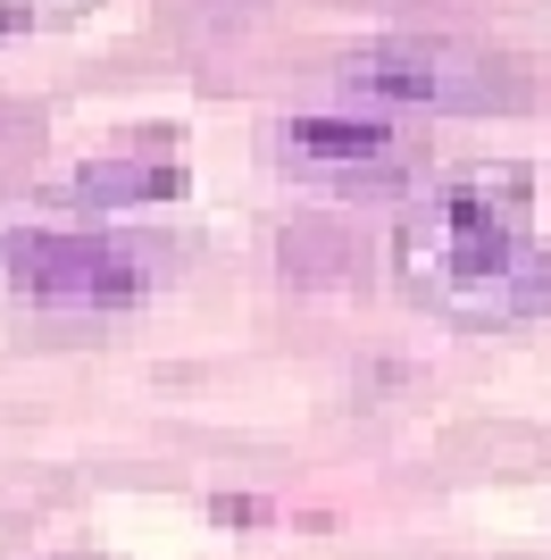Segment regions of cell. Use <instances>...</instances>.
<instances>
[{"mask_svg":"<svg viewBox=\"0 0 551 560\" xmlns=\"http://www.w3.org/2000/svg\"><path fill=\"white\" fill-rule=\"evenodd\" d=\"M335 84H351L360 101H385V109H527L535 101V68L509 59L493 43H459V34H385V43L351 50Z\"/></svg>","mask_w":551,"mask_h":560,"instance_id":"cell-2","label":"cell"},{"mask_svg":"<svg viewBox=\"0 0 551 560\" xmlns=\"http://www.w3.org/2000/svg\"><path fill=\"white\" fill-rule=\"evenodd\" d=\"M68 192L84 210H142V201H176L184 160L176 151H117V160H84L68 176Z\"/></svg>","mask_w":551,"mask_h":560,"instance_id":"cell-5","label":"cell"},{"mask_svg":"<svg viewBox=\"0 0 551 560\" xmlns=\"http://www.w3.org/2000/svg\"><path fill=\"white\" fill-rule=\"evenodd\" d=\"M401 293L443 327L493 335L551 310V252L535 243V176L527 167H459L426 185L392 226Z\"/></svg>","mask_w":551,"mask_h":560,"instance_id":"cell-1","label":"cell"},{"mask_svg":"<svg viewBox=\"0 0 551 560\" xmlns=\"http://www.w3.org/2000/svg\"><path fill=\"white\" fill-rule=\"evenodd\" d=\"M75 9H92V0H0V43H17V34H43V25H68Z\"/></svg>","mask_w":551,"mask_h":560,"instance_id":"cell-6","label":"cell"},{"mask_svg":"<svg viewBox=\"0 0 551 560\" xmlns=\"http://www.w3.org/2000/svg\"><path fill=\"white\" fill-rule=\"evenodd\" d=\"M268 160L309 185H401L410 167H426V135L385 109H309L268 135Z\"/></svg>","mask_w":551,"mask_h":560,"instance_id":"cell-3","label":"cell"},{"mask_svg":"<svg viewBox=\"0 0 551 560\" xmlns=\"http://www.w3.org/2000/svg\"><path fill=\"white\" fill-rule=\"evenodd\" d=\"M0 268L9 284H25L34 302H142L151 293V252L134 234H59V226H17L0 234Z\"/></svg>","mask_w":551,"mask_h":560,"instance_id":"cell-4","label":"cell"}]
</instances>
